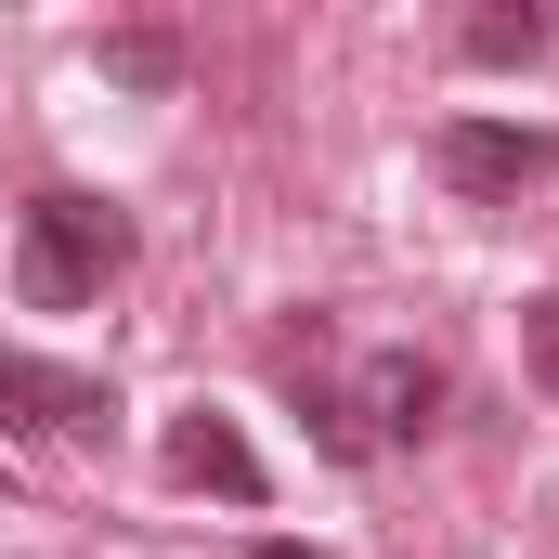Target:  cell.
Masks as SVG:
<instances>
[{"label": "cell", "instance_id": "obj_10", "mask_svg": "<svg viewBox=\"0 0 559 559\" xmlns=\"http://www.w3.org/2000/svg\"><path fill=\"white\" fill-rule=\"evenodd\" d=\"M261 559H325V547H286V534H274V547H261Z\"/></svg>", "mask_w": 559, "mask_h": 559}, {"label": "cell", "instance_id": "obj_8", "mask_svg": "<svg viewBox=\"0 0 559 559\" xmlns=\"http://www.w3.org/2000/svg\"><path fill=\"white\" fill-rule=\"evenodd\" d=\"M299 417H312V442H325V455H378V442H365V417H352V391H299Z\"/></svg>", "mask_w": 559, "mask_h": 559}, {"label": "cell", "instance_id": "obj_9", "mask_svg": "<svg viewBox=\"0 0 559 559\" xmlns=\"http://www.w3.org/2000/svg\"><path fill=\"white\" fill-rule=\"evenodd\" d=\"M105 66H118V79H143V92H156V79H169V39H143V26H131V39H105Z\"/></svg>", "mask_w": 559, "mask_h": 559}, {"label": "cell", "instance_id": "obj_2", "mask_svg": "<svg viewBox=\"0 0 559 559\" xmlns=\"http://www.w3.org/2000/svg\"><path fill=\"white\" fill-rule=\"evenodd\" d=\"M429 156H442V182H455V195L508 209L521 182H547V156H559V143L534 131V118H442V143H429Z\"/></svg>", "mask_w": 559, "mask_h": 559}, {"label": "cell", "instance_id": "obj_1", "mask_svg": "<svg viewBox=\"0 0 559 559\" xmlns=\"http://www.w3.org/2000/svg\"><path fill=\"white\" fill-rule=\"evenodd\" d=\"M118 261H131V222H118L105 195H39L26 235H13V286H26V312H79Z\"/></svg>", "mask_w": 559, "mask_h": 559}, {"label": "cell", "instance_id": "obj_6", "mask_svg": "<svg viewBox=\"0 0 559 559\" xmlns=\"http://www.w3.org/2000/svg\"><path fill=\"white\" fill-rule=\"evenodd\" d=\"M455 52H468V66H534V52H547V13H534V0H481V13L455 26Z\"/></svg>", "mask_w": 559, "mask_h": 559}, {"label": "cell", "instance_id": "obj_4", "mask_svg": "<svg viewBox=\"0 0 559 559\" xmlns=\"http://www.w3.org/2000/svg\"><path fill=\"white\" fill-rule=\"evenodd\" d=\"M352 417H365V442H417V429L442 417V365H429V352H365Z\"/></svg>", "mask_w": 559, "mask_h": 559}, {"label": "cell", "instance_id": "obj_3", "mask_svg": "<svg viewBox=\"0 0 559 559\" xmlns=\"http://www.w3.org/2000/svg\"><path fill=\"white\" fill-rule=\"evenodd\" d=\"M105 417H118V404H105V378L39 365V352H0V429H26V442H92Z\"/></svg>", "mask_w": 559, "mask_h": 559}, {"label": "cell", "instance_id": "obj_5", "mask_svg": "<svg viewBox=\"0 0 559 559\" xmlns=\"http://www.w3.org/2000/svg\"><path fill=\"white\" fill-rule=\"evenodd\" d=\"M169 481H195V495H222V508H261V455H248V429L235 417H169Z\"/></svg>", "mask_w": 559, "mask_h": 559}, {"label": "cell", "instance_id": "obj_7", "mask_svg": "<svg viewBox=\"0 0 559 559\" xmlns=\"http://www.w3.org/2000/svg\"><path fill=\"white\" fill-rule=\"evenodd\" d=\"M521 365H534V391L559 404V286H547V299H521Z\"/></svg>", "mask_w": 559, "mask_h": 559}]
</instances>
